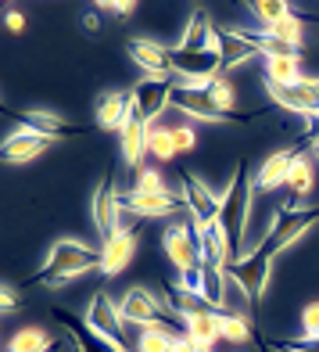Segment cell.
<instances>
[{
    "label": "cell",
    "mask_w": 319,
    "mask_h": 352,
    "mask_svg": "<svg viewBox=\"0 0 319 352\" xmlns=\"http://www.w3.org/2000/svg\"><path fill=\"white\" fill-rule=\"evenodd\" d=\"M259 54L255 47L244 40L241 29H219V58H222V72H237L241 65Z\"/></svg>",
    "instance_id": "cell-22"
},
{
    "label": "cell",
    "mask_w": 319,
    "mask_h": 352,
    "mask_svg": "<svg viewBox=\"0 0 319 352\" xmlns=\"http://www.w3.org/2000/svg\"><path fill=\"white\" fill-rule=\"evenodd\" d=\"M51 349H58V338L43 327H22L8 342V352H51Z\"/></svg>",
    "instance_id": "cell-27"
},
{
    "label": "cell",
    "mask_w": 319,
    "mask_h": 352,
    "mask_svg": "<svg viewBox=\"0 0 319 352\" xmlns=\"http://www.w3.org/2000/svg\"><path fill=\"white\" fill-rule=\"evenodd\" d=\"M273 255H269L265 248H259L255 245L251 252H244L241 259L233 263V274H237V280L244 284V292L259 302L265 292H269V280H273Z\"/></svg>",
    "instance_id": "cell-11"
},
{
    "label": "cell",
    "mask_w": 319,
    "mask_h": 352,
    "mask_svg": "<svg viewBox=\"0 0 319 352\" xmlns=\"http://www.w3.org/2000/svg\"><path fill=\"white\" fill-rule=\"evenodd\" d=\"M172 87H176V79H151V76H143L140 83L130 90V111L143 126H154L158 116H162L165 108H172Z\"/></svg>",
    "instance_id": "cell-5"
},
{
    "label": "cell",
    "mask_w": 319,
    "mask_h": 352,
    "mask_svg": "<svg viewBox=\"0 0 319 352\" xmlns=\"http://www.w3.org/2000/svg\"><path fill=\"white\" fill-rule=\"evenodd\" d=\"M90 212H93V223H97L101 241H108V237L119 230V223H122V195H119L115 187H111V176H104L101 187L93 190Z\"/></svg>",
    "instance_id": "cell-13"
},
{
    "label": "cell",
    "mask_w": 319,
    "mask_h": 352,
    "mask_svg": "<svg viewBox=\"0 0 319 352\" xmlns=\"http://www.w3.org/2000/svg\"><path fill=\"white\" fill-rule=\"evenodd\" d=\"M54 316L61 320V324H65V331H69V338H72L75 352H133L130 345L104 338V334H97V331L86 324V320H75V316H69L65 309H58Z\"/></svg>",
    "instance_id": "cell-16"
},
{
    "label": "cell",
    "mask_w": 319,
    "mask_h": 352,
    "mask_svg": "<svg viewBox=\"0 0 319 352\" xmlns=\"http://www.w3.org/2000/svg\"><path fill=\"white\" fill-rule=\"evenodd\" d=\"M0 306H4V313L19 309V295H14V287H0Z\"/></svg>",
    "instance_id": "cell-39"
},
{
    "label": "cell",
    "mask_w": 319,
    "mask_h": 352,
    "mask_svg": "<svg viewBox=\"0 0 319 352\" xmlns=\"http://www.w3.org/2000/svg\"><path fill=\"white\" fill-rule=\"evenodd\" d=\"M14 119H19V122L25 126V130L43 133V137H54V140H61L65 133H79L75 126H69L65 119L51 116V111H14Z\"/></svg>",
    "instance_id": "cell-25"
},
{
    "label": "cell",
    "mask_w": 319,
    "mask_h": 352,
    "mask_svg": "<svg viewBox=\"0 0 319 352\" xmlns=\"http://www.w3.org/2000/svg\"><path fill=\"white\" fill-rule=\"evenodd\" d=\"M101 270V248L97 245H86L79 237H58V241L47 248L43 263H40V274L36 284L43 287H65L79 277Z\"/></svg>",
    "instance_id": "cell-1"
},
{
    "label": "cell",
    "mask_w": 319,
    "mask_h": 352,
    "mask_svg": "<svg viewBox=\"0 0 319 352\" xmlns=\"http://www.w3.org/2000/svg\"><path fill=\"white\" fill-rule=\"evenodd\" d=\"M176 47L180 51H215L219 47V29L212 25V19L204 11H194Z\"/></svg>",
    "instance_id": "cell-21"
},
{
    "label": "cell",
    "mask_w": 319,
    "mask_h": 352,
    "mask_svg": "<svg viewBox=\"0 0 319 352\" xmlns=\"http://www.w3.org/2000/svg\"><path fill=\"white\" fill-rule=\"evenodd\" d=\"M251 198H255V187L248 184V162H237L233 176H230V187L222 190V212L219 223L230 237V248L233 255L241 259L248 248V223H251Z\"/></svg>",
    "instance_id": "cell-2"
},
{
    "label": "cell",
    "mask_w": 319,
    "mask_h": 352,
    "mask_svg": "<svg viewBox=\"0 0 319 352\" xmlns=\"http://www.w3.org/2000/svg\"><path fill=\"white\" fill-rule=\"evenodd\" d=\"M248 11H251V19L259 22V29H265V25H273V22L287 19V14H294V8L283 4V0H251Z\"/></svg>",
    "instance_id": "cell-30"
},
{
    "label": "cell",
    "mask_w": 319,
    "mask_h": 352,
    "mask_svg": "<svg viewBox=\"0 0 319 352\" xmlns=\"http://www.w3.org/2000/svg\"><path fill=\"white\" fill-rule=\"evenodd\" d=\"M133 223H137V216L130 212V219H122L119 230L111 234L108 241H101V270H97V274L119 277L122 270L133 263V255H137V230H133Z\"/></svg>",
    "instance_id": "cell-8"
},
{
    "label": "cell",
    "mask_w": 319,
    "mask_h": 352,
    "mask_svg": "<svg viewBox=\"0 0 319 352\" xmlns=\"http://www.w3.org/2000/svg\"><path fill=\"white\" fill-rule=\"evenodd\" d=\"M316 223H319V205H316V209L283 205V209H276V216H273V223H269L265 237L259 241V248H265V252L276 259L283 248H294L301 237H305V234L316 227Z\"/></svg>",
    "instance_id": "cell-3"
},
{
    "label": "cell",
    "mask_w": 319,
    "mask_h": 352,
    "mask_svg": "<svg viewBox=\"0 0 319 352\" xmlns=\"http://www.w3.org/2000/svg\"><path fill=\"white\" fill-rule=\"evenodd\" d=\"M305 144H309V155H312L316 162H319V140H305Z\"/></svg>",
    "instance_id": "cell-41"
},
{
    "label": "cell",
    "mask_w": 319,
    "mask_h": 352,
    "mask_svg": "<svg viewBox=\"0 0 319 352\" xmlns=\"http://www.w3.org/2000/svg\"><path fill=\"white\" fill-rule=\"evenodd\" d=\"M4 22H8V29H11V33H25V14H22L19 8H8Z\"/></svg>",
    "instance_id": "cell-38"
},
{
    "label": "cell",
    "mask_w": 319,
    "mask_h": 352,
    "mask_svg": "<svg viewBox=\"0 0 319 352\" xmlns=\"http://www.w3.org/2000/svg\"><path fill=\"white\" fill-rule=\"evenodd\" d=\"M172 108L190 116V119H201V122H233L230 116H222L215 108L209 90H194V87H180V83L172 87Z\"/></svg>",
    "instance_id": "cell-15"
},
{
    "label": "cell",
    "mask_w": 319,
    "mask_h": 352,
    "mask_svg": "<svg viewBox=\"0 0 319 352\" xmlns=\"http://www.w3.org/2000/svg\"><path fill=\"white\" fill-rule=\"evenodd\" d=\"M298 345H309V342H319V298L309 302L305 309H301V334L294 338Z\"/></svg>",
    "instance_id": "cell-34"
},
{
    "label": "cell",
    "mask_w": 319,
    "mask_h": 352,
    "mask_svg": "<svg viewBox=\"0 0 319 352\" xmlns=\"http://www.w3.org/2000/svg\"><path fill=\"white\" fill-rule=\"evenodd\" d=\"M183 334L194 345H201L204 352H212L222 334H219V313L215 309H204V313H194V316H183Z\"/></svg>",
    "instance_id": "cell-23"
},
{
    "label": "cell",
    "mask_w": 319,
    "mask_h": 352,
    "mask_svg": "<svg viewBox=\"0 0 319 352\" xmlns=\"http://www.w3.org/2000/svg\"><path fill=\"white\" fill-rule=\"evenodd\" d=\"M54 144H58L54 137H43V133H33V130H14V133H8L0 155H4L11 166H22V162H33V158L47 155Z\"/></svg>",
    "instance_id": "cell-17"
},
{
    "label": "cell",
    "mask_w": 319,
    "mask_h": 352,
    "mask_svg": "<svg viewBox=\"0 0 319 352\" xmlns=\"http://www.w3.org/2000/svg\"><path fill=\"white\" fill-rule=\"evenodd\" d=\"M301 76V54H283V58H265V83H280V87H291L298 83Z\"/></svg>",
    "instance_id": "cell-29"
},
{
    "label": "cell",
    "mask_w": 319,
    "mask_h": 352,
    "mask_svg": "<svg viewBox=\"0 0 319 352\" xmlns=\"http://www.w3.org/2000/svg\"><path fill=\"white\" fill-rule=\"evenodd\" d=\"M219 334H222V342H230V345H251L255 342L248 320L230 316V313H219Z\"/></svg>",
    "instance_id": "cell-31"
},
{
    "label": "cell",
    "mask_w": 319,
    "mask_h": 352,
    "mask_svg": "<svg viewBox=\"0 0 319 352\" xmlns=\"http://www.w3.org/2000/svg\"><path fill=\"white\" fill-rule=\"evenodd\" d=\"M169 130H172V140H176V151L180 155H190V151H194L198 148V133H194V126H169Z\"/></svg>",
    "instance_id": "cell-36"
},
{
    "label": "cell",
    "mask_w": 319,
    "mask_h": 352,
    "mask_svg": "<svg viewBox=\"0 0 319 352\" xmlns=\"http://www.w3.org/2000/svg\"><path fill=\"white\" fill-rule=\"evenodd\" d=\"M147 155H151V158H158V162H172V158H180L176 140H172V130H169V126H151Z\"/></svg>",
    "instance_id": "cell-32"
},
{
    "label": "cell",
    "mask_w": 319,
    "mask_h": 352,
    "mask_svg": "<svg viewBox=\"0 0 319 352\" xmlns=\"http://www.w3.org/2000/svg\"><path fill=\"white\" fill-rule=\"evenodd\" d=\"M269 98H273L280 108H287L291 116L301 119H319V87L316 79H298L291 87H280V83H265Z\"/></svg>",
    "instance_id": "cell-12"
},
{
    "label": "cell",
    "mask_w": 319,
    "mask_h": 352,
    "mask_svg": "<svg viewBox=\"0 0 319 352\" xmlns=\"http://www.w3.org/2000/svg\"><path fill=\"white\" fill-rule=\"evenodd\" d=\"M316 87H319V76H316Z\"/></svg>",
    "instance_id": "cell-42"
},
{
    "label": "cell",
    "mask_w": 319,
    "mask_h": 352,
    "mask_svg": "<svg viewBox=\"0 0 319 352\" xmlns=\"http://www.w3.org/2000/svg\"><path fill=\"white\" fill-rule=\"evenodd\" d=\"M162 248L169 255V263L176 274H190L194 266H201V248H198V230H194V219L190 212L176 216L162 230Z\"/></svg>",
    "instance_id": "cell-4"
},
{
    "label": "cell",
    "mask_w": 319,
    "mask_h": 352,
    "mask_svg": "<svg viewBox=\"0 0 319 352\" xmlns=\"http://www.w3.org/2000/svg\"><path fill=\"white\" fill-rule=\"evenodd\" d=\"M122 209L133 212L137 219H176L187 212V201H183V190H165V195L122 190Z\"/></svg>",
    "instance_id": "cell-7"
},
{
    "label": "cell",
    "mask_w": 319,
    "mask_h": 352,
    "mask_svg": "<svg viewBox=\"0 0 319 352\" xmlns=\"http://www.w3.org/2000/svg\"><path fill=\"white\" fill-rule=\"evenodd\" d=\"M86 324L104 334V338L111 342H122V345H130V324L122 320V309H119V302H111L108 292H97L90 302H86Z\"/></svg>",
    "instance_id": "cell-10"
},
{
    "label": "cell",
    "mask_w": 319,
    "mask_h": 352,
    "mask_svg": "<svg viewBox=\"0 0 319 352\" xmlns=\"http://www.w3.org/2000/svg\"><path fill=\"white\" fill-rule=\"evenodd\" d=\"M276 352H283V349H280V345H276Z\"/></svg>",
    "instance_id": "cell-43"
},
{
    "label": "cell",
    "mask_w": 319,
    "mask_h": 352,
    "mask_svg": "<svg viewBox=\"0 0 319 352\" xmlns=\"http://www.w3.org/2000/svg\"><path fill=\"white\" fill-rule=\"evenodd\" d=\"M97 11H108V14H115V19L122 22V19H130V14L137 11V0H104V4H97Z\"/></svg>",
    "instance_id": "cell-37"
},
{
    "label": "cell",
    "mask_w": 319,
    "mask_h": 352,
    "mask_svg": "<svg viewBox=\"0 0 319 352\" xmlns=\"http://www.w3.org/2000/svg\"><path fill=\"white\" fill-rule=\"evenodd\" d=\"M294 155H298V148H280V151H273L269 158H262L259 176H255V190H262V195H273V190L287 187V173H291Z\"/></svg>",
    "instance_id": "cell-19"
},
{
    "label": "cell",
    "mask_w": 319,
    "mask_h": 352,
    "mask_svg": "<svg viewBox=\"0 0 319 352\" xmlns=\"http://www.w3.org/2000/svg\"><path fill=\"white\" fill-rule=\"evenodd\" d=\"M83 25L90 29V33H97V29H101V19H97V8H93V11H86V14H83Z\"/></svg>",
    "instance_id": "cell-40"
},
{
    "label": "cell",
    "mask_w": 319,
    "mask_h": 352,
    "mask_svg": "<svg viewBox=\"0 0 319 352\" xmlns=\"http://www.w3.org/2000/svg\"><path fill=\"white\" fill-rule=\"evenodd\" d=\"M312 187H316V162L309 151H298L291 162V173H287V195H291L287 205H298L301 198H309Z\"/></svg>",
    "instance_id": "cell-24"
},
{
    "label": "cell",
    "mask_w": 319,
    "mask_h": 352,
    "mask_svg": "<svg viewBox=\"0 0 319 352\" xmlns=\"http://www.w3.org/2000/svg\"><path fill=\"white\" fill-rule=\"evenodd\" d=\"M259 33H265V36H273V40H280V43H287V47H298V51H301V47H305L309 25H305V19H301V14H287V19L259 29Z\"/></svg>",
    "instance_id": "cell-28"
},
{
    "label": "cell",
    "mask_w": 319,
    "mask_h": 352,
    "mask_svg": "<svg viewBox=\"0 0 319 352\" xmlns=\"http://www.w3.org/2000/svg\"><path fill=\"white\" fill-rule=\"evenodd\" d=\"M183 201H187V212L194 219V230L209 227V223H219L222 212V195L201 180L198 173H183Z\"/></svg>",
    "instance_id": "cell-9"
},
{
    "label": "cell",
    "mask_w": 319,
    "mask_h": 352,
    "mask_svg": "<svg viewBox=\"0 0 319 352\" xmlns=\"http://www.w3.org/2000/svg\"><path fill=\"white\" fill-rule=\"evenodd\" d=\"M126 47H130V58L137 61V69H143L151 79H172V51L165 43L133 36Z\"/></svg>",
    "instance_id": "cell-14"
},
{
    "label": "cell",
    "mask_w": 319,
    "mask_h": 352,
    "mask_svg": "<svg viewBox=\"0 0 319 352\" xmlns=\"http://www.w3.org/2000/svg\"><path fill=\"white\" fill-rule=\"evenodd\" d=\"M130 190H137V195H165L169 184H165V176L158 173V169L140 166V169L133 173V187H130Z\"/></svg>",
    "instance_id": "cell-33"
},
{
    "label": "cell",
    "mask_w": 319,
    "mask_h": 352,
    "mask_svg": "<svg viewBox=\"0 0 319 352\" xmlns=\"http://www.w3.org/2000/svg\"><path fill=\"white\" fill-rule=\"evenodd\" d=\"M119 309H122V320L130 327H147V324H154V320L176 316V309H172L169 302H162L151 287H143V284H133L130 292L119 298Z\"/></svg>",
    "instance_id": "cell-6"
},
{
    "label": "cell",
    "mask_w": 319,
    "mask_h": 352,
    "mask_svg": "<svg viewBox=\"0 0 319 352\" xmlns=\"http://www.w3.org/2000/svg\"><path fill=\"white\" fill-rule=\"evenodd\" d=\"M93 119L104 133H122L126 119H130V90H104L93 104Z\"/></svg>",
    "instance_id": "cell-18"
},
{
    "label": "cell",
    "mask_w": 319,
    "mask_h": 352,
    "mask_svg": "<svg viewBox=\"0 0 319 352\" xmlns=\"http://www.w3.org/2000/svg\"><path fill=\"white\" fill-rule=\"evenodd\" d=\"M172 342H176V338H165V334H147V331H140L133 352H172Z\"/></svg>",
    "instance_id": "cell-35"
},
{
    "label": "cell",
    "mask_w": 319,
    "mask_h": 352,
    "mask_svg": "<svg viewBox=\"0 0 319 352\" xmlns=\"http://www.w3.org/2000/svg\"><path fill=\"white\" fill-rule=\"evenodd\" d=\"M147 137H151V126H143L130 111V119H126L122 133H119V151H122V162L130 166L133 173L140 169V158L147 155Z\"/></svg>",
    "instance_id": "cell-20"
},
{
    "label": "cell",
    "mask_w": 319,
    "mask_h": 352,
    "mask_svg": "<svg viewBox=\"0 0 319 352\" xmlns=\"http://www.w3.org/2000/svg\"><path fill=\"white\" fill-rule=\"evenodd\" d=\"M255 309V298L244 292V284L237 280V274H233V266L222 274V313H230V316H244L248 320V313Z\"/></svg>",
    "instance_id": "cell-26"
}]
</instances>
